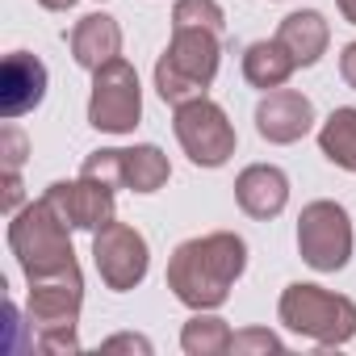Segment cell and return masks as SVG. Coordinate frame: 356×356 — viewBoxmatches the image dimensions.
Here are the masks:
<instances>
[{"label":"cell","instance_id":"obj_1","mask_svg":"<svg viewBox=\"0 0 356 356\" xmlns=\"http://www.w3.org/2000/svg\"><path fill=\"white\" fill-rule=\"evenodd\" d=\"M248 268V243L235 231L185 239L168 260V289L189 310H218Z\"/></svg>","mask_w":356,"mask_h":356},{"label":"cell","instance_id":"obj_2","mask_svg":"<svg viewBox=\"0 0 356 356\" xmlns=\"http://www.w3.org/2000/svg\"><path fill=\"white\" fill-rule=\"evenodd\" d=\"M222 59V34L202 26H172V42L155 63V92L176 109L210 92Z\"/></svg>","mask_w":356,"mask_h":356},{"label":"cell","instance_id":"obj_3","mask_svg":"<svg viewBox=\"0 0 356 356\" xmlns=\"http://www.w3.org/2000/svg\"><path fill=\"white\" fill-rule=\"evenodd\" d=\"M9 248H13L26 281L80 268L76 264V252H72V227L63 222V214L47 197L22 206L13 214V222H9Z\"/></svg>","mask_w":356,"mask_h":356},{"label":"cell","instance_id":"obj_4","mask_svg":"<svg viewBox=\"0 0 356 356\" xmlns=\"http://www.w3.org/2000/svg\"><path fill=\"white\" fill-rule=\"evenodd\" d=\"M277 314L293 335H306L318 348H339L356 335V302L310 281H293L281 293Z\"/></svg>","mask_w":356,"mask_h":356},{"label":"cell","instance_id":"obj_5","mask_svg":"<svg viewBox=\"0 0 356 356\" xmlns=\"http://www.w3.org/2000/svg\"><path fill=\"white\" fill-rule=\"evenodd\" d=\"M30 327L42 352H80L76 318L84 306V277L80 268L30 281Z\"/></svg>","mask_w":356,"mask_h":356},{"label":"cell","instance_id":"obj_6","mask_svg":"<svg viewBox=\"0 0 356 356\" xmlns=\"http://www.w3.org/2000/svg\"><path fill=\"white\" fill-rule=\"evenodd\" d=\"M172 130H176V143L185 147V155L197 168H222L235 155V126H231L227 109L214 105L210 97L176 105Z\"/></svg>","mask_w":356,"mask_h":356},{"label":"cell","instance_id":"obj_7","mask_svg":"<svg viewBox=\"0 0 356 356\" xmlns=\"http://www.w3.org/2000/svg\"><path fill=\"white\" fill-rule=\"evenodd\" d=\"M298 252L314 273H339L352 260V218L339 202H310L298 214Z\"/></svg>","mask_w":356,"mask_h":356},{"label":"cell","instance_id":"obj_8","mask_svg":"<svg viewBox=\"0 0 356 356\" xmlns=\"http://www.w3.org/2000/svg\"><path fill=\"white\" fill-rule=\"evenodd\" d=\"M143 118V88L138 72L126 59H113L92 72V97H88V126L105 134H130Z\"/></svg>","mask_w":356,"mask_h":356},{"label":"cell","instance_id":"obj_9","mask_svg":"<svg viewBox=\"0 0 356 356\" xmlns=\"http://www.w3.org/2000/svg\"><path fill=\"white\" fill-rule=\"evenodd\" d=\"M92 260H97L101 281L113 293H126V289H134L147 277L151 248H147V239L130 222H109V227L92 231Z\"/></svg>","mask_w":356,"mask_h":356},{"label":"cell","instance_id":"obj_10","mask_svg":"<svg viewBox=\"0 0 356 356\" xmlns=\"http://www.w3.org/2000/svg\"><path fill=\"white\" fill-rule=\"evenodd\" d=\"M72 231H101L113 222V185L92 181V176H76V181H55L42 193Z\"/></svg>","mask_w":356,"mask_h":356},{"label":"cell","instance_id":"obj_11","mask_svg":"<svg viewBox=\"0 0 356 356\" xmlns=\"http://www.w3.org/2000/svg\"><path fill=\"white\" fill-rule=\"evenodd\" d=\"M310 126H314V105L298 88H273L256 105V130H260V138H268L277 147H289V143L306 138Z\"/></svg>","mask_w":356,"mask_h":356},{"label":"cell","instance_id":"obj_12","mask_svg":"<svg viewBox=\"0 0 356 356\" xmlns=\"http://www.w3.org/2000/svg\"><path fill=\"white\" fill-rule=\"evenodd\" d=\"M47 97V63L30 51H13L5 55V67H0V113L9 122L38 109Z\"/></svg>","mask_w":356,"mask_h":356},{"label":"cell","instance_id":"obj_13","mask_svg":"<svg viewBox=\"0 0 356 356\" xmlns=\"http://www.w3.org/2000/svg\"><path fill=\"white\" fill-rule=\"evenodd\" d=\"M235 202L248 218H277L289 206V176L277 163H252L235 176Z\"/></svg>","mask_w":356,"mask_h":356},{"label":"cell","instance_id":"obj_14","mask_svg":"<svg viewBox=\"0 0 356 356\" xmlns=\"http://www.w3.org/2000/svg\"><path fill=\"white\" fill-rule=\"evenodd\" d=\"M67 42H72V59H76L84 72H97V67L122 59V26H118L113 17H105V13L80 17Z\"/></svg>","mask_w":356,"mask_h":356},{"label":"cell","instance_id":"obj_15","mask_svg":"<svg viewBox=\"0 0 356 356\" xmlns=\"http://www.w3.org/2000/svg\"><path fill=\"white\" fill-rule=\"evenodd\" d=\"M277 42L293 55L298 67H314V63L323 59L327 42H331V26H327L323 13H314V9H298V13H289V17L281 22Z\"/></svg>","mask_w":356,"mask_h":356},{"label":"cell","instance_id":"obj_16","mask_svg":"<svg viewBox=\"0 0 356 356\" xmlns=\"http://www.w3.org/2000/svg\"><path fill=\"white\" fill-rule=\"evenodd\" d=\"M293 55L277 42V38H264V42H252L248 51H243V80L252 84V88H264V92H273V88H285V80L293 76Z\"/></svg>","mask_w":356,"mask_h":356},{"label":"cell","instance_id":"obj_17","mask_svg":"<svg viewBox=\"0 0 356 356\" xmlns=\"http://www.w3.org/2000/svg\"><path fill=\"white\" fill-rule=\"evenodd\" d=\"M172 176V163L168 155L155 147V143H138V147H126L122 151V189L130 193H159Z\"/></svg>","mask_w":356,"mask_h":356},{"label":"cell","instance_id":"obj_18","mask_svg":"<svg viewBox=\"0 0 356 356\" xmlns=\"http://www.w3.org/2000/svg\"><path fill=\"white\" fill-rule=\"evenodd\" d=\"M318 151H323L335 168L356 172V109H352V105L335 109V113L323 122V130H318Z\"/></svg>","mask_w":356,"mask_h":356},{"label":"cell","instance_id":"obj_19","mask_svg":"<svg viewBox=\"0 0 356 356\" xmlns=\"http://www.w3.org/2000/svg\"><path fill=\"white\" fill-rule=\"evenodd\" d=\"M231 339H235V331L218 314H206V310H197L181 331V348L189 356H222V352H231Z\"/></svg>","mask_w":356,"mask_h":356},{"label":"cell","instance_id":"obj_20","mask_svg":"<svg viewBox=\"0 0 356 356\" xmlns=\"http://www.w3.org/2000/svg\"><path fill=\"white\" fill-rule=\"evenodd\" d=\"M172 26H202V30H227V13L218 0H176L172 5Z\"/></svg>","mask_w":356,"mask_h":356},{"label":"cell","instance_id":"obj_21","mask_svg":"<svg viewBox=\"0 0 356 356\" xmlns=\"http://www.w3.org/2000/svg\"><path fill=\"white\" fill-rule=\"evenodd\" d=\"M231 352H235V356H268V352H285V343H281V335L268 331V327H243V331H235Z\"/></svg>","mask_w":356,"mask_h":356},{"label":"cell","instance_id":"obj_22","mask_svg":"<svg viewBox=\"0 0 356 356\" xmlns=\"http://www.w3.org/2000/svg\"><path fill=\"white\" fill-rule=\"evenodd\" d=\"M80 176H92V181H105V185L122 189V151H118V147L92 151V155L80 163Z\"/></svg>","mask_w":356,"mask_h":356},{"label":"cell","instance_id":"obj_23","mask_svg":"<svg viewBox=\"0 0 356 356\" xmlns=\"http://www.w3.org/2000/svg\"><path fill=\"white\" fill-rule=\"evenodd\" d=\"M26 155H30V138H26V130L22 126H0V168H5V176L9 172H22V163H26Z\"/></svg>","mask_w":356,"mask_h":356},{"label":"cell","instance_id":"obj_24","mask_svg":"<svg viewBox=\"0 0 356 356\" xmlns=\"http://www.w3.org/2000/svg\"><path fill=\"white\" fill-rule=\"evenodd\" d=\"M101 352H138V356H151V339L147 335H109L105 343H101Z\"/></svg>","mask_w":356,"mask_h":356},{"label":"cell","instance_id":"obj_25","mask_svg":"<svg viewBox=\"0 0 356 356\" xmlns=\"http://www.w3.org/2000/svg\"><path fill=\"white\" fill-rule=\"evenodd\" d=\"M339 76H343V84L356 92V42H348V47L339 51Z\"/></svg>","mask_w":356,"mask_h":356},{"label":"cell","instance_id":"obj_26","mask_svg":"<svg viewBox=\"0 0 356 356\" xmlns=\"http://www.w3.org/2000/svg\"><path fill=\"white\" fill-rule=\"evenodd\" d=\"M38 5H42V9H51V13H67L76 0H38Z\"/></svg>","mask_w":356,"mask_h":356},{"label":"cell","instance_id":"obj_27","mask_svg":"<svg viewBox=\"0 0 356 356\" xmlns=\"http://www.w3.org/2000/svg\"><path fill=\"white\" fill-rule=\"evenodd\" d=\"M335 5H339L343 22H352V26H356V0H335Z\"/></svg>","mask_w":356,"mask_h":356}]
</instances>
